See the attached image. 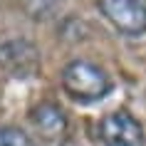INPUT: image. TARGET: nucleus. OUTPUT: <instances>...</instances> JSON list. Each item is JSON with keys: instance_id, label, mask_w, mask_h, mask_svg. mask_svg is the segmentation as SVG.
I'll return each mask as SVG.
<instances>
[{"instance_id": "nucleus-1", "label": "nucleus", "mask_w": 146, "mask_h": 146, "mask_svg": "<svg viewBox=\"0 0 146 146\" xmlns=\"http://www.w3.org/2000/svg\"><path fill=\"white\" fill-rule=\"evenodd\" d=\"M62 89L69 99L79 102V104H94L102 102L111 92V79L99 64L89 60H72L64 64L60 74Z\"/></svg>"}, {"instance_id": "nucleus-2", "label": "nucleus", "mask_w": 146, "mask_h": 146, "mask_svg": "<svg viewBox=\"0 0 146 146\" xmlns=\"http://www.w3.org/2000/svg\"><path fill=\"white\" fill-rule=\"evenodd\" d=\"M107 23L126 37L146 35V5L141 0H97Z\"/></svg>"}, {"instance_id": "nucleus-3", "label": "nucleus", "mask_w": 146, "mask_h": 146, "mask_svg": "<svg viewBox=\"0 0 146 146\" xmlns=\"http://www.w3.org/2000/svg\"><path fill=\"white\" fill-rule=\"evenodd\" d=\"M99 141L104 146H144V129L129 111H109L97 126Z\"/></svg>"}, {"instance_id": "nucleus-4", "label": "nucleus", "mask_w": 146, "mask_h": 146, "mask_svg": "<svg viewBox=\"0 0 146 146\" xmlns=\"http://www.w3.org/2000/svg\"><path fill=\"white\" fill-rule=\"evenodd\" d=\"M0 64L8 69L13 77H30L37 69V50L25 40H10L0 45Z\"/></svg>"}, {"instance_id": "nucleus-5", "label": "nucleus", "mask_w": 146, "mask_h": 146, "mask_svg": "<svg viewBox=\"0 0 146 146\" xmlns=\"http://www.w3.org/2000/svg\"><path fill=\"white\" fill-rule=\"evenodd\" d=\"M30 121H32V126L37 129V134L45 139V141H50V144L62 141L64 134H67V129H69L67 114L62 111V107L52 104V102L37 104V107L30 111Z\"/></svg>"}, {"instance_id": "nucleus-6", "label": "nucleus", "mask_w": 146, "mask_h": 146, "mask_svg": "<svg viewBox=\"0 0 146 146\" xmlns=\"http://www.w3.org/2000/svg\"><path fill=\"white\" fill-rule=\"evenodd\" d=\"M60 3L62 0H17V5H20L30 17H35V20L50 17L54 10L60 8Z\"/></svg>"}, {"instance_id": "nucleus-7", "label": "nucleus", "mask_w": 146, "mask_h": 146, "mask_svg": "<svg viewBox=\"0 0 146 146\" xmlns=\"http://www.w3.org/2000/svg\"><path fill=\"white\" fill-rule=\"evenodd\" d=\"M0 146H37V144L17 126H0Z\"/></svg>"}]
</instances>
